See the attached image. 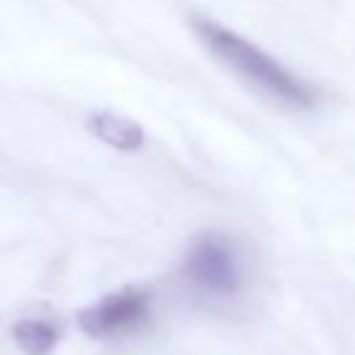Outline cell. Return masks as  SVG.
Wrapping results in <instances>:
<instances>
[{
  "label": "cell",
  "instance_id": "obj_1",
  "mask_svg": "<svg viewBox=\"0 0 355 355\" xmlns=\"http://www.w3.org/2000/svg\"><path fill=\"white\" fill-rule=\"evenodd\" d=\"M189 22H191L194 36L202 42V47L219 64H225L233 75H239L244 83H250L255 92H261L263 97H269L286 108H302V111L316 105L313 86L305 83L297 72H291L283 61H277L272 53H266L255 42L244 39L233 28H227L211 17H202V14H194Z\"/></svg>",
  "mask_w": 355,
  "mask_h": 355
},
{
  "label": "cell",
  "instance_id": "obj_5",
  "mask_svg": "<svg viewBox=\"0 0 355 355\" xmlns=\"http://www.w3.org/2000/svg\"><path fill=\"white\" fill-rule=\"evenodd\" d=\"M14 344L25 352V355H50L55 341H58V330L42 319H22L14 324Z\"/></svg>",
  "mask_w": 355,
  "mask_h": 355
},
{
  "label": "cell",
  "instance_id": "obj_3",
  "mask_svg": "<svg viewBox=\"0 0 355 355\" xmlns=\"http://www.w3.org/2000/svg\"><path fill=\"white\" fill-rule=\"evenodd\" d=\"M150 313V291L144 288H119L100 297L78 313V327L92 338H108L139 327Z\"/></svg>",
  "mask_w": 355,
  "mask_h": 355
},
{
  "label": "cell",
  "instance_id": "obj_2",
  "mask_svg": "<svg viewBox=\"0 0 355 355\" xmlns=\"http://www.w3.org/2000/svg\"><path fill=\"white\" fill-rule=\"evenodd\" d=\"M183 272L194 288L211 297H230L241 288V266L222 233H202L186 255Z\"/></svg>",
  "mask_w": 355,
  "mask_h": 355
},
{
  "label": "cell",
  "instance_id": "obj_4",
  "mask_svg": "<svg viewBox=\"0 0 355 355\" xmlns=\"http://www.w3.org/2000/svg\"><path fill=\"white\" fill-rule=\"evenodd\" d=\"M86 125H89L92 136H97L100 141H105L114 150L136 153L144 144V128L139 122H133L130 116H122L116 111H94Z\"/></svg>",
  "mask_w": 355,
  "mask_h": 355
}]
</instances>
